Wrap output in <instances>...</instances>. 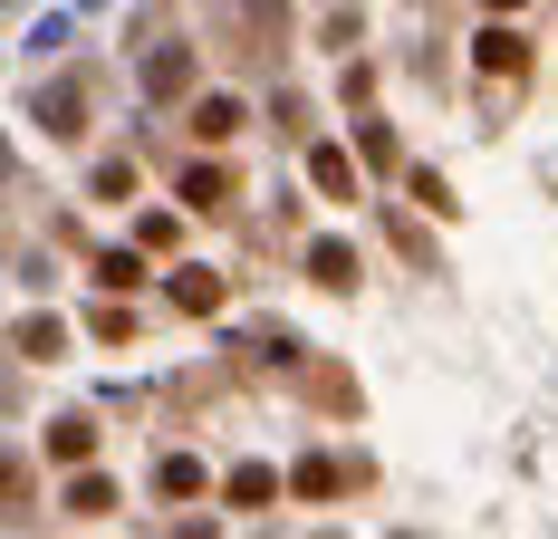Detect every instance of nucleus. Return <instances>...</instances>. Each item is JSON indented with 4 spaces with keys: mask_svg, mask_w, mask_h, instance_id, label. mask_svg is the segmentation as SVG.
Masks as SVG:
<instances>
[{
    "mask_svg": "<svg viewBox=\"0 0 558 539\" xmlns=\"http://www.w3.org/2000/svg\"><path fill=\"white\" fill-rule=\"evenodd\" d=\"M183 203H193V213H222V203H231V173H222V164L183 173Z\"/></svg>",
    "mask_w": 558,
    "mask_h": 539,
    "instance_id": "nucleus-1",
    "label": "nucleus"
},
{
    "mask_svg": "<svg viewBox=\"0 0 558 539\" xmlns=\"http://www.w3.org/2000/svg\"><path fill=\"white\" fill-rule=\"evenodd\" d=\"M482 68H492V77H520V68H530V49H520L510 29H482Z\"/></svg>",
    "mask_w": 558,
    "mask_h": 539,
    "instance_id": "nucleus-2",
    "label": "nucleus"
},
{
    "mask_svg": "<svg viewBox=\"0 0 558 539\" xmlns=\"http://www.w3.org/2000/svg\"><path fill=\"white\" fill-rule=\"evenodd\" d=\"M193 135H213V145L241 135V107H231V97H203V107H193Z\"/></svg>",
    "mask_w": 558,
    "mask_h": 539,
    "instance_id": "nucleus-3",
    "label": "nucleus"
},
{
    "mask_svg": "<svg viewBox=\"0 0 558 539\" xmlns=\"http://www.w3.org/2000/svg\"><path fill=\"white\" fill-rule=\"evenodd\" d=\"M308 270H318L328 289H347V279H356V251H347V241H318V251H308Z\"/></svg>",
    "mask_w": 558,
    "mask_h": 539,
    "instance_id": "nucleus-4",
    "label": "nucleus"
},
{
    "mask_svg": "<svg viewBox=\"0 0 558 539\" xmlns=\"http://www.w3.org/2000/svg\"><path fill=\"white\" fill-rule=\"evenodd\" d=\"M173 299H183V309H222V279H213V270H183Z\"/></svg>",
    "mask_w": 558,
    "mask_h": 539,
    "instance_id": "nucleus-5",
    "label": "nucleus"
},
{
    "mask_svg": "<svg viewBox=\"0 0 558 539\" xmlns=\"http://www.w3.org/2000/svg\"><path fill=\"white\" fill-rule=\"evenodd\" d=\"M49 453H58V463H87V453H97V433H87V424H77V415H68V424L49 433Z\"/></svg>",
    "mask_w": 558,
    "mask_h": 539,
    "instance_id": "nucleus-6",
    "label": "nucleus"
},
{
    "mask_svg": "<svg viewBox=\"0 0 558 539\" xmlns=\"http://www.w3.org/2000/svg\"><path fill=\"white\" fill-rule=\"evenodd\" d=\"M39 116H49L58 135H68V125H77V87H49V97H39Z\"/></svg>",
    "mask_w": 558,
    "mask_h": 539,
    "instance_id": "nucleus-7",
    "label": "nucleus"
}]
</instances>
